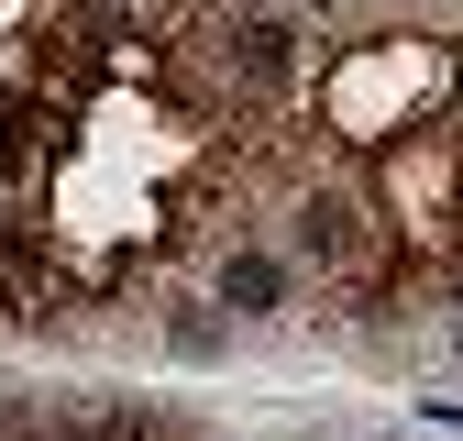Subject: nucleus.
Returning <instances> with one entry per match:
<instances>
[{
  "instance_id": "nucleus-1",
  "label": "nucleus",
  "mask_w": 463,
  "mask_h": 441,
  "mask_svg": "<svg viewBox=\"0 0 463 441\" xmlns=\"http://www.w3.org/2000/svg\"><path fill=\"white\" fill-rule=\"evenodd\" d=\"M463 89V67L441 44H409V33H375V44H354L342 55V67L320 78V122L354 144V155H375L386 133H409L420 110H441Z\"/></svg>"
},
{
  "instance_id": "nucleus-5",
  "label": "nucleus",
  "mask_w": 463,
  "mask_h": 441,
  "mask_svg": "<svg viewBox=\"0 0 463 441\" xmlns=\"http://www.w3.org/2000/svg\"><path fill=\"white\" fill-rule=\"evenodd\" d=\"M0 441H23V419H12V398H0Z\"/></svg>"
},
{
  "instance_id": "nucleus-4",
  "label": "nucleus",
  "mask_w": 463,
  "mask_h": 441,
  "mask_svg": "<svg viewBox=\"0 0 463 441\" xmlns=\"http://www.w3.org/2000/svg\"><path fill=\"white\" fill-rule=\"evenodd\" d=\"M67 441H165V419H133V408H110V419H89V430H67Z\"/></svg>"
},
{
  "instance_id": "nucleus-3",
  "label": "nucleus",
  "mask_w": 463,
  "mask_h": 441,
  "mask_svg": "<svg viewBox=\"0 0 463 441\" xmlns=\"http://www.w3.org/2000/svg\"><path fill=\"white\" fill-rule=\"evenodd\" d=\"M221 287L243 298V309H276V265H265V254H232V265H221Z\"/></svg>"
},
{
  "instance_id": "nucleus-2",
  "label": "nucleus",
  "mask_w": 463,
  "mask_h": 441,
  "mask_svg": "<svg viewBox=\"0 0 463 441\" xmlns=\"http://www.w3.org/2000/svg\"><path fill=\"white\" fill-rule=\"evenodd\" d=\"M221 78L243 89V99H287V89H298V44H287V23L243 12V23L221 33Z\"/></svg>"
}]
</instances>
